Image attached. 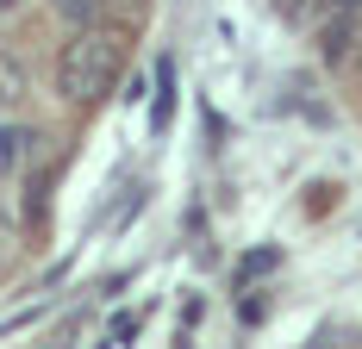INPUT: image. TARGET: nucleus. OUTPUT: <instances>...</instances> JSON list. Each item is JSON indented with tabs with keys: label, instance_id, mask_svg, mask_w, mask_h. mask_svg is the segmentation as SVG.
Returning <instances> with one entry per match:
<instances>
[{
	"label": "nucleus",
	"instance_id": "obj_7",
	"mask_svg": "<svg viewBox=\"0 0 362 349\" xmlns=\"http://www.w3.org/2000/svg\"><path fill=\"white\" fill-rule=\"evenodd\" d=\"M262 268H275V249H256L250 262H244V268H238V280H250V275H262Z\"/></svg>",
	"mask_w": 362,
	"mask_h": 349
},
{
	"label": "nucleus",
	"instance_id": "obj_4",
	"mask_svg": "<svg viewBox=\"0 0 362 349\" xmlns=\"http://www.w3.org/2000/svg\"><path fill=\"white\" fill-rule=\"evenodd\" d=\"M57 6V19H69V25H100V6L107 0H50Z\"/></svg>",
	"mask_w": 362,
	"mask_h": 349
},
{
	"label": "nucleus",
	"instance_id": "obj_8",
	"mask_svg": "<svg viewBox=\"0 0 362 349\" xmlns=\"http://www.w3.org/2000/svg\"><path fill=\"white\" fill-rule=\"evenodd\" d=\"M362 0H325V13H356Z\"/></svg>",
	"mask_w": 362,
	"mask_h": 349
},
{
	"label": "nucleus",
	"instance_id": "obj_1",
	"mask_svg": "<svg viewBox=\"0 0 362 349\" xmlns=\"http://www.w3.org/2000/svg\"><path fill=\"white\" fill-rule=\"evenodd\" d=\"M119 69H125V37L107 25H75L69 44L57 50V94L69 106H94L112 94Z\"/></svg>",
	"mask_w": 362,
	"mask_h": 349
},
{
	"label": "nucleus",
	"instance_id": "obj_2",
	"mask_svg": "<svg viewBox=\"0 0 362 349\" xmlns=\"http://www.w3.org/2000/svg\"><path fill=\"white\" fill-rule=\"evenodd\" d=\"M350 44H356V13H331V19H325V37H319L325 63H344V57H350Z\"/></svg>",
	"mask_w": 362,
	"mask_h": 349
},
{
	"label": "nucleus",
	"instance_id": "obj_6",
	"mask_svg": "<svg viewBox=\"0 0 362 349\" xmlns=\"http://www.w3.org/2000/svg\"><path fill=\"white\" fill-rule=\"evenodd\" d=\"M138 324H144L138 312H119V318L107 324V343H132V337H138Z\"/></svg>",
	"mask_w": 362,
	"mask_h": 349
},
{
	"label": "nucleus",
	"instance_id": "obj_3",
	"mask_svg": "<svg viewBox=\"0 0 362 349\" xmlns=\"http://www.w3.org/2000/svg\"><path fill=\"white\" fill-rule=\"evenodd\" d=\"M25 143H37L32 131H19V125H0V174H13L25 162Z\"/></svg>",
	"mask_w": 362,
	"mask_h": 349
},
{
	"label": "nucleus",
	"instance_id": "obj_5",
	"mask_svg": "<svg viewBox=\"0 0 362 349\" xmlns=\"http://www.w3.org/2000/svg\"><path fill=\"white\" fill-rule=\"evenodd\" d=\"M19 94H25V69L13 57H0V106H19Z\"/></svg>",
	"mask_w": 362,
	"mask_h": 349
}]
</instances>
